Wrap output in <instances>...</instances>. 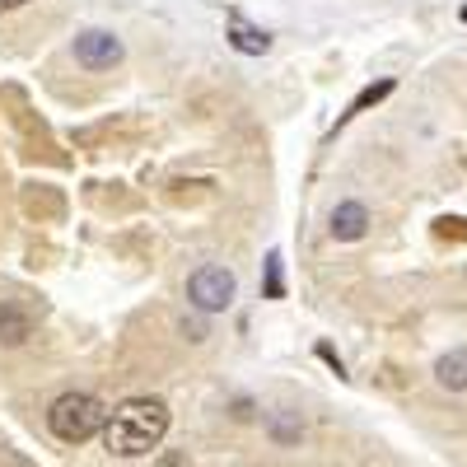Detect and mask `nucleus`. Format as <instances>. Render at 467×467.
Listing matches in <instances>:
<instances>
[{
    "label": "nucleus",
    "instance_id": "obj_1",
    "mask_svg": "<svg viewBox=\"0 0 467 467\" xmlns=\"http://www.w3.org/2000/svg\"><path fill=\"white\" fill-rule=\"evenodd\" d=\"M164 435H169V407L160 398H127L103 420V444L117 458H140L150 449H160Z\"/></svg>",
    "mask_w": 467,
    "mask_h": 467
},
{
    "label": "nucleus",
    "instance_id": "obj_2",
    "mask_svg": "<svg viewBox=\"0 0 467 467\" xmlns=\"http://www.w3.org/2000/svg\"><path fill=\"white\" fill-rule=\"evenodd\" d=\"M103 420H108V411H103L99 398H89V393H61V398L52 402V411H47V425H52V435H57L61 444H85V440H94V435L103 431Z\"/></svg>",
    "mask_w": 467,
    "mask_h": 467
},
{
    "label": "nucleus",
    "instance_id": "obj_3",
    "mask_svg": "<svg viewBox=\"0 0 467 467\" xmlns=\"http://www.w3.org/2000/svg\"><path fill=\"white\" fill-rule=\"evenodd\" d=\"M234 271L229 266H202V271H192V281H187V299L202 308V314H220V308L234 299Z\"/></svg>",
    "mask_w": 467,
    "mask_h": 467
},
{
    "label": "nucleus",
    "instance_id": "obj_4",
    "mask_svg": "<svg viewBox=\"0 0 467 467\" xmlns=\"http://www.w3.org/2000/svg\"><path fill=\"white\" fill-rule=\"evenodd\" d=\"M75 61L89 66V70H108V66L122 61V43H117L108 28H85L75 37Z\"/></svg>",
    "mask_w": 467,
    "mask_h": 467
},
{
    "label": "nucleus",
    "instance_id": "obj_5",
    "mask_svg": "<svg viewBox=\"0 0 467 467\" xmlns=\"http://www.w3.org/2000/svg\"><path fill=\"white\" fill-rule=\"evenodd\" d=\"M365 229H369V211H365L360 202H341V206L332 211V239L356 244V239H365Z\"/></svg>",
    "mask_w": 467,
    "mask_h": 467
},
{
    "label": "nucleus",
    "instance_id": "obj_6",
    "mask_svg": "<svg viewBox=\"0 0 467 467\" xmlns=\"http://www.w3.org/2000/svg\"><path fill=\"white\" fill-rule=\"evenodd\" d=\"M229 43H234V52H244V57H262L271 47V33L253 28L244 15H229Z\"/></svg>",
    "mask_w": 467,
    "mask_h": 467
},
{
    "label": "nucleus",
    "instance_id": "obj_7",
    "mask_svg": "<svg viewBox=\"0 0 467 467\" xmlns=\"http://www.w3.org/2000/svg\"><path fill=\"white\" fill-rule=\"evenodd\" d=\"M28 332H33V314L24 304H0V341L5 346H19V341H28Z\"/></svg>",
    "mask_w": 467,
    "mask_h": 467
},
{
    "label": "nucleus",
    "instance_id": "obj_8",
    "mask_svg": "<svg viewBox=\"0 0 467 467\" xmlns=\"http://www.w3.org/2000/svg\"><path fill=\"white\" fill-rule=\"evenodd\" d=\"M435 379L449 388V393H467V346H458V350H449V356H440Z\"/></svg>",
    "mask_w": 467,
    "mask_h": 467
},
{
    "label": "nucleus",
    "instance_id": "obj_9",
    "mask_svg": "<svg viewBox=\"0 0 467 467\" xmlns=\"http://www.w3.org/2000/svg\"><path fill=\"white\" fill-rule=\"evenodd\" d=\"M388 94H393V80H379V85H369V89H360L356 94V103L346 108V117H356V112H365V108H374V103H383Z\"/></svg>",
    "mask_w": 467,
    "mask_h": 467
},
{
    "label": "nucleus",
    "instance_id": "obj_10",
    "mask_svg": "<svg viewBox=\"0 0 467 467\" xmlns=\"http://www.w3.org/2000/svg\"><path fill=\"white\" fill-rule=\"evenodd\" d=\"M285 285H281V253H266V299H281Z\"/></svg>",
    "mask_w": 467,
    "mask_h": 467
},
{
    "label": "nucleus",
    "instance_id": "obj_11",
    "mask_svg": "<svg viewBox=\"0 0 467 467\" xmlns=\"http://www.w3.org/2000/svg\"><path fill=\"white\" fill-rule=\"evenodd\" d=\"M318 356H323V360H327V365H332V369H337V374H346V365H341V356H337V350H332V346H327V341H323V346H318Z\"/></svg>",
    "mask_w": 467,
    "mask_h": 467
},
{
    "label": "nucleus",
    "instance_id": "obj_12",
    "mask_svg": "<svg viewBox=\"0 0 467 467\" xmlns=\"http://www.w3.org/2000/svg\"><path fill=\"white\" fill-rule=\"evenodd\" d=\"M15 5H24V0H0V10H15Z\"/></svg>",
    "mask_w": 467,
    "mask_h": 467
},
{
    "label": "nucleus",
    "instance_id": "obj_13",
    "mask_svg": "<svg viewBox=\"0 0 467 467\" xmlns=\"http://www.w3.org/2000/svg\"><path fill=\"white\" fill-rule=\"evenodd\" d=\"M462 24H467V5H462Z\"/></svg>",
    "mask_w": 467,
    "mask_h": 467
}]
</instances>
